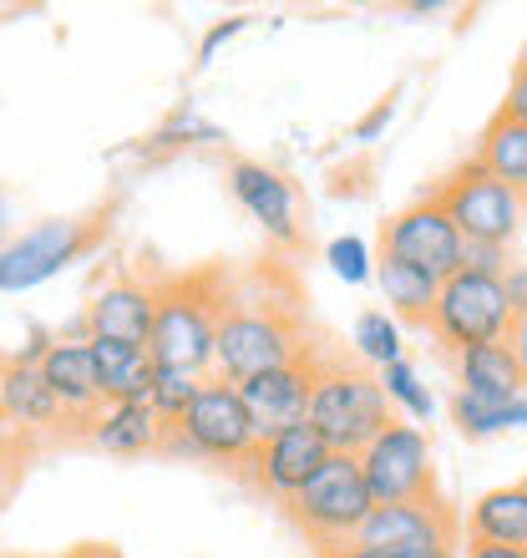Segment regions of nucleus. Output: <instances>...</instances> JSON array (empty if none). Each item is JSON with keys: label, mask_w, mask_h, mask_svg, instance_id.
<instances>
[{"label": "nucleus", "mask_w": 527, "mask_h": 558, "mask_svg": "<svg viewBox=\"0 0 527 558\" xmlns=\"http://www.w3.org/2000/svg\"><path fill=\"white\" fill-rule=\"evenodd\" d=\"M305 422L320 432V441L330 452L360 457L395 416H391V401H385L376 371L355 366V361H320L315 366V397H309Z\"/></svg>", "instance_id": "nucleus-1"}, {"label": "nucleus", "mask_w": 527, "mask_h": 558, "mask_svg": "<svg viewBox=\"0 0 527 558\" xmlns=\"http://www.w3.org/2000/svg\"><path fill=\"white\" fill-rule=\"evenodd\" d=\"M305 330L290 310L269 305V300H249V305L223 310L219 340H213V376L229 386H244L249 376L305 361Z\"/></svg>", "instance_id": "nucleus-2"}, {"label": "nucleus", "mask_w": 527, "mask_h": 558, "mask_svg": "<svg viewBox=\"0 0 527 558\" xmlns=\"http://www.w3.org/2000/svg\"><path fill=\"white\" fill-rule=\"evenodd\" d=\"M219 320H223V294H213L204 279H168V284H158V320H152L147 351H152L158 366L213 376Z\"/></svg>", "instance_id": "nucleus-3"}, {"label": "nucleus", "mask_w": 527, "mask_h": 558, "mask_svg": "<svg viewBox=\"0 0 527 558\" xmlns=\"http://www.w3.org/2000/svg\"><path fill=\"white\" fill-rule=\"evenodd\" d=\"M284 508H290V518L305 529L309 544L324 554V548L351 544L355 533H360V523L370 518V508H376V498H370V487H366L360 457L330 452L320 462V472H315Z\"/></svg>", "instance_id": "nucleus-4"}, {"label": "nucleus", "mask_w": 527, "mask_h": 558, "mask_svg": "<svg viewBox=\"0 0 527 558\" xmlns=\"http://www.w3.org/2000/svg\"><path fill=\"white\" fill-rule=\"evenodd\" d=\"M168 452L204 457V462H223V468H244L249 452L259 447L249 422V407L238 397V386L208 376L204 391L193 397V407L177 416V426H168Z\"/></svg>", "instance_id": "nucleus-5"}, {"label": "nucleus", "mask_w": 527, "mask_h": 558, "mask_svg": "<svg viewBox=\"0 0 527 558\" xmlns=\"http://www.w3.org/2000/svg\"><path fill=\"white\" fill-rule=\"evenodd\" d=\"M431 193H437V204L446 208V219L456 223V234L467 244H502V250H513L517 229L527 219V193L507 189L477 158H467L456 173H446Z\"/></svg>", "instance_id": "nucleus-6"}, {"label": "nucleus", "mask_w": 527, "mask_h": 558, "mask_svg": "<svg viewBox=\"0 0 527 558\" xmlns=\"http://www.w3.org/2000/svg\"><path fill=\"white\" fill-rule=\"evenodd\" d=\"M507 325H513V305H507L502 279L477 275V269H456L452 279H441L426 330L437 336V345L462 355V351H471V345L507 340Z\"/></svg>", "instance_id": "nucleus-7"}, {"label": "nucleus", "mask_w": 527, "mask_h": 558, "mask_svg": "<svg viewBox=\"0 0 527 558\" xmlns=\"http://www.w3.org/2000/svg\"><path fill=\"white\" fill-rule=\"evenodd\" d=\"M97 244V223L91 219H41L11 234L0 244V294L36 290L61 269H72L82 254Z\"/></svg>", "instance_id": "nucleus-8"}, {"label": "nucleus", "mask_w": 527, "mask_h": 558, "mask_svg": "<svg viewBox=\"0 0 527 558\" xmlns=\"http://www.w3.org/2000/svg\"><path fill=\"white\" fill-rule=\"evenodd\" d=\"M360 472L376 502H421L437 498V472H431V437L416 422H391L381 437L360 452Z\"/></svg>", "instance_id": "nucleus-9"}, {"label": "nucleus", "mask_w": 527, "mask_h": 558, "mask_svg": "<svg viewBox=\"0 0 527 558\" xmlns=\"http://www.w3.org/2000/svg\"><path fill=\"white\" fill-rule=\"evenodd\" d=\"M462 244L467 239L456 234V223L446 219L437 193H426L401 214H391L381 234V254H391V259H401L410 269H426L431 279H452L462 269Z\"/></svg>", "instance_id": "nucleus-10"}, {"label": "nucleus", "mask_w": 527, "mask_h": 558, "mask_svg": "<svg viewBox=\"0 0 527 558\" xmlns=\"http://www.w3.org/2000/svg\"><path fill=\"white\" fill-rule=\"evenodd\" d=\"M351 544L385 548V554H421V548H437V544H456V518L446 513V502L441 498L376 502Z\"/></svg>", "instance_id": "nucleus-11"}, {"label": "nucleus", "mask_w": 527, "mask_h": 558, "mask_svg": "<svg viewBox=\"0 0 527 558\" xmlns=\"http://www.w3.org/2000/svg\"><path fill=\"white\" fill-rule=\"evenodd\" d=\"M324 457H330V447L320 441V432L309 422H294V426H284V432H274V437H264L244 468H249V483L259 487V493L290 502L294 493L320 472Z\"/></svg>", "instance_id": "nucleus-12"}, {"label": "nucleus", "mask_w": 527, "mask_h": 558, "mask_svg": "<svg viewBox=\"0 0 527 558\" xmlns=\"http://www.w3.org/2000/svg\"><path fill=\"white\" fill-rule=\"evenodd\" d=\"M315 366H320V361H315V355H305V361L274 366V371L249 376V381L238 386V397H244V407H249V422H254V437H259V441L309 416V397H315Z\"/></svg>", "instance_id": "nucleus-13"}, {"label": "nucleus", "mask_w": 527, "mask_h": 558, "mask_svg": "<svg viewBox=\"0 0 527 558\" xmlns=\"http://www.w3.org/2000/svg\"><path fill=\"white\" fill-rule=\"evenodd\" d=\"M229 193L274 244H284V250L299 244V204H294V183L284 173H274V168H264L254 158H238L229 162Z\"/></svg>", "instance_id": "nucleus-14"}, {"label": "nucleus", "mask_w": 527, "mask_h": 558, "mask_svg": "<svg viewBox=\"0 0 527 558\" xmlns=\"http://www.w3.org/2000/svg\"><path fill=\"white\" fill-rule=\"evenodd\" d=\"M41 376L51 386V397L61 401V416L66 426H87V416L102 407V376H97V361H91V340L82 336H66V340H51L41 355Z\"/></svg>", "instance_id": "nucleus-15"}, {"label": "nucleus", "mask_w": 527, "mask_h": 558, "mask_svg": "<svg viewBox=\"0 0 527 558\" xmlns=\"http://www.w3.org/2000/svg\"><path fill=\"white\" fill-rule=\"evenodd\" d=\"M158 320V284L147 279H112L91 294L87 305V340H122V345H147Z\"/></svg>", "instance_id": "nucleus-16"}, {"label": "nucleus", "mask_w": 527, "mask_h": 558, "mask_svg": "<svg viewBox=\"0 0 527 558\" xmlns=\"http://www.w3.org/2000/svg\"><path fill=\"white\" fill-rule=\"evenodd\" d=\"M82 437L107 457H143V452H162L168 426L158 422V412L147 401H102L87 416Z\"/></svg>", "instance_id": "nucleus-17"}, {"label": "nucleus", "mask_w": 527, "mask_h": 558, "mask_svg": "<svg viewBox=\"0 0 527 558\" xmlns=\"http://www.w3.org/2000/svg\"><path fill=\"white\" fill-rule=\"evenodd\" d=\"M0 422L21 426V432H57V426H66L61 401L51 397L41 366H30V361H5L0 366Z\"/></svg>", "instance_id": "nucleus-18"}, {"label": "nucleus", "mask_w": 527, "mask_h": 558, "mask_svg": "<svg viewBox=\"0 0 527 558\" xmlns=\"http://www.w3.org/2000/svg\"><path fill=\"white\" fill-rule=\"evenodd\" d=\"M456 391L471 401H513L527 391L523 366L517 355L507 351V340H492V345H471V351L456 355Z\"/></svg>", "instance_id": "nucleus-19"}, {"label": "nucleus", "mask_w": 527, "mask_h": 558, "mask_svg": "<svg viewBox=\"0 0 527 558\" xmlns=\"http://www.w3.org/2000/svg\"><path fill=\"white\" fill-rule=\"evenodd\" d=\"M91 361L102 376L107 401H147L158 381V361L147 345H122V340H91Z\"/></svg>", "instance_id": "nucleus-20"}, {"label": "nucleus", "mask_w": 527, "mask_h": 558, "mask_svg": "<svg viewBox=\"0 0 527 558\" xmlns=\"http://www.w3.org/2000/svg\"><path fill=\"white\" fill-rule=\"evenodd\" d=\"M467 538H471V544L527 548V483L492 487V493H482V498L471 502Z\"/></svg>", "instance_id": "nucleus-21"}, {"label": "nucleus", "mask_w": 527, "mask_h": 558, "mask_svg": "<svg viewBox=\"0 0 527 558\" xmlns=\"http://www.w3.org/2000/svg\"><path fill=\"white\" fill-rule=\"evenodd\" d=\"M376 284H381V300H385V310H391L395 320L421 325L426 330L441 279H431L426 269H410V265H401V259H391V254H381V259H376Z\"/></svg>", "instance_id": "nucleus-22"}, {"label": "nucleus", "mask_w": 527, "mask_h": 558, "mask_svg": "<svg viewBox=\"0 0 527 558\" xmlns=\"http://www.w3.org/2000/svg\"><path fill=\"white\" fill-rule=\"evenodd\" d=\"M477 162H482L492 178H502L507 189L527 193V128L513 118H492L482 133V147H477Z\"/></svg>", "instance_id": "nucleus-23"}, {"label": "nucleus", "mask_w": 527, "mask_h": 558, "mask_svg": "<svg viewBox=\"0 0 527 558\" xmlns=\"http://www.w3.org/2000/svg\"><path fill=\"white\" fill-rule=\"evenodd\" d=\"M452 422L467 437H498V432H527V391L513 401H471L456 391L452 397Z\"/></svg>", "instance_id": "nucleus-24"}, {"label": "nucleus", "mask_w": 527, "mask_h": 558, "mask_svg": "<svg viewBox=\"0 0 527 558\" xmlns=\"http://www.w3.org/2000/svg\"><path fill=\"white\" fill-rule=\"evenodd\" d=\"M351 345L355 355L366 361V366L385 371L391 361H401V320H395L391 310H360L355 315V330H351Z\"/></svg>", "instance_id": "nucleus-25"}, {"label": "nucleus", "mask_w": 527, "mask_h": 558, "mask_svg": "<svg viewBox=\"0 0 527 558\" xmlns=\"http://www.w3.org/2000/svg\"><path fill=\"white\" fill-rule=\"evenodd\" d=\"M376 376H381V391H385V401H391V407H401V412H406V422H431V416H437V397H431V386L421 381V371L410 366L406 355H401V361H391V366L385 371H376Z\"/></svg>", "instance_id": "nucleus-26"}, {"label": "nucleus", "mask_w": 527, "mask_h": 558, "mask_svg": "<svg viewBox=\"0 0 527 558\" xmlns=\"http://www.w3.org/2000/svg\"><path fill=\"white\" fill-rule=\"evenodd\" d=\"M208 376H193V371H177V366H158V381H152V397L147 407L158 412L162 426H177V416L193 407V397L204 391Z\"/></svg>", "instance_id": "nucleus-27"}, {"label": "nucleus", "mask_w": 527, "mask_h": 558, "mask_svg": "<svg viewBox=\"0 0 527 558\" xmlns=\"http://www.w3.org/2000/svg\"><path fill=\"white\" fill-rule=\"evenodd\" d=\"M324 265L335 269L345 284H366V279H376V259H370V244H366L360 234L330 239V250H324Z\"/></svg>", "instance_id": "nucleus-28"}, {"label": "nucleus", "mask_w": 527, "mask_h": 558, "mask_svg": "<svg viewBox=\"0 0 527 558\" xmlns=\"http://www.w3.org/2000/svg\"><path fill=\"white\" fill-rule=\"evenodd\" d=\"M158 147H188V143H219V128L213 122H204L198 112H173V118L158 128V137H152Z\"/></svg>", "instance_id": "nucleus-29"}, {"label": "nucleus", "mask_w": 527, "mask_h": 558, "mask_svg": "<svg viewBox=\"0 0 527 558\" xmlns=\"http://www.w3.org/2000/svg\"><path fill=\"white\" fill-rule=\"evenodd\" d=\"M462 269H477V275H507L513 269V254L502 244H462Z\"/></svg>", "instance_id": "nucleus-30"}, {"label": "nucleus", "mask_w": 527, "mask_h": 558, "mask_svg": "<svg viewBox=\"0 0 527 558\" xmlns=\"http://www.w3.org/2000/svg\"><path fill=\"white\" fill-rule=\"evenodd\" d=\"M391 118H395V97H385V102H376L366 118L355 122V143H376V137L391 128Z\"/></svg>", "instance_id": "nucleus-31"}, {"label": "nucleus", "mask_w": 527, "mask_h": 558, "mask_svg": "<svg viewBox=\"0 0 527 558\" xmlns=\"http://www.w3.org/2000/svg\"><path fill=\"white\" fill-rule=\"evenodd\" d=\"M502 118H513V122H523V128H527V66H523V61H517L513 82H507V97H502Z\"/></svg>", "instance_id": "nucleus-32"}, {"label": "nucleus", "mask_w": 527, "mask_h": 558, "mask_svg": "<svg viewBox=\"0 0 527 558\" xmlns=\"http://www.w3.org/2000/svg\"><path fill=\"white\" fill-rule=\"evenodd\" d=\"M238 31H244V15H229V21H219V26H213V31L204 36V46H198V61L208 66V61L219 57V46H229V41L238 36Z\"/></svg>", "instance_id": "nucleus-33"}, {"label": "nucleus", "mask_w": 527, "mask_h": 558, "mask_svg": "<svg viewBox=\"0 0 527 558\" xmlns=\"http://www.w3.org/2000/svg\"><path fill=\"white\" fill-rule=\"evenodd\" d=\"M507 351L517 355V366H523V381H527V310H517L513 325H507Z\"/></svg>", "instance_id": "nucleus-34"}, {"label": "nucleus", "mask_w": 527, "mask_h": 558, "mask_svg": "<svg viewBox=\"0 0 527 558\" xmlns=\"http://www.w3.org/2000/svg\"><path fill=\"white\" fill-rule=\"evenodd\" d=\"M502 290H507V305H513V315H517V310H527V265L507 269V275H502Z\"/></svg>", "instance_id": "nucleus-35"}, {"label": "nucleus", "mask_w": 527, "mask_h": 558, "mask_svg": "<svg viewBox=\"0 0 527 558\" xmlns=\"http://www.w3.org/2000/svg\"><path fill=\"white\" fill-rule=\"evenodd\" d=\"M320 558H410V554H385V548H360V544H340V548H324Z\"/></svg>", "instance_id": "nucleus-36"}, {"label": "nucleus", "mask_w": 527, "mask_h": 558, "mask_svg": "<svg viewBox=\"0 0 527 558\" xmlns=\"http://www.w3.org/2000/svg\"><path fill=\"white\" fill-rule=\"evenodd\" d=\"M467 558H527V548H502V544H471V538H467Z\"/></svg>", "instance_id": "nucleus-37"}, {"label": "nucleus", "mask_w": 527, "mask_h": 558, "mask_svg": "<svg viewBox=\"0 0 527 558\" xmlns=\"http://www.w3.org/2000/svg\"><path fill=\"white\" fill-rule=\"evenodd\" d=\"M410 558H456V544H437V548H421V554Z\"/></svg>", "instance_id": "nucleus-38"}, {"label": "nucleus", "mask_w": 527, "mask_h": 558, "mask_svg": "<svg viewBox=\"0 0 527 558\" xmlns=\"http://www.w3.org/2000/svg\"><path fill=\"white\" fill-rule=\"evenodd\" d=\"M11 239V198H0V244Z\"/></svg>", "instance_id": "nucleus-39"}, {"label": "nucleus", "mask_w": 527, "mask_h": 558, "mask_svg": "<svg viewBox=\"0 0 527 558\" xmlns=\"http://www.w3.org/2000/svg\"><path fill=\"white\" fill-rule=\"evenodd\" d=\"M523 66H527V46H523Z\"/></svg>", "instance_id": "nucleus-40"}, {"label": "nucleus", "mask_w": 527, "mask_h": 558, "mask_svg": "<svg viewBox=\"0 0 527 558\" xmlns=\"http://www.w3.org/2000/svg\"><path fill=\"white\" fill-rule=\"evenodd\" d=\"M0 558H15V554H0Z\"/></svg>", "instance_id": "nucleus-41"}, {"label": "nucleus", "mask_w": 527, "mask_h": 558, "mask_svg": "<svg viewBox=\"0 0 527 558\" xmlns=\"http://www.w3.org/2000/svg\"><path fill=\"white\" fill-rule=\"evenodd\" d=\"M91 558H102V554H91Z\"/></svg>", "instance_id": "nucleus-42"}]
</instances>
